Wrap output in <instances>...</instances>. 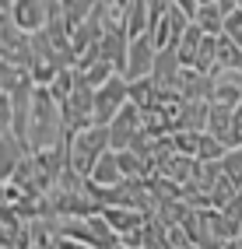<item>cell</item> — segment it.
<instances>
[{
  "mask_svg": "<svg viewBox=\"0 0 242 249\" xmlns=\"http://www.w3.org/2000/svg\"><path fill=\"white\" fill-rule=\"evenodd\" d=\"M63 137V123H60V109L50 98L46 88H32V106H28V130H25V147L28 151H42L53 147Z\"/></svg>",
  "mask_w": 242,
  "mask_h": 249,
  "instance_id": "obj_1",
  "label": "cell"
},
{
  "mask_svg": "<svg viewBox=\"0 0 242 249\" xmlns=\"http://www.w3.org/2000/svg\"><path fill=\"white\" fill-rule=\"evenodd\" d=\"M102 151H109L105 126H95L91 123L85 130H74V134L67 137V169L77 172V176H88Z\"/></svg>",
  "mask_w": 242,
  "mask_h": 249,
  "instance_id": "obj_2",
  "label": "cell"
},
{
  "mask_svg": "<svg viewBox=\"0 0 242 249\" xmlns=\"http://www.w3.org/2000/svg\"><path fill=\"white\" fill-rule=\"evenodd\" d=\"M123 102H126V81L120 74H112L105 85L91 88V123L95 126H105Z\"/></svg>",
  "mask_w": 242,
  "mask_h": 249,
  "instance_id": "obj_3",
  "label": "cell"
},
{
  "mask_svg": "<svg viewBox=\"0 0 242 249\" xmlns=\"http://www.w3.org/2000/svg\"><path fill=\"white\" fill-rule=\"evenodd\" d=\"M56 109H60V123H63L67 134L91 126V88H85L77 81V74H74V88H70V95L63 98Z\"/></svg>",
  "mask_w": 242,
  "mask_h": 249,
  "instance_id": "obj_4",
  "label": "cell"
},
{
  "mask_svg": "<svg viewBox=\"0 0 242 249\" xmlns=\"http://www.w3.org/2000/svg\"><path fill=\"white\" fill-rule=\"evenodd\" d=\"M140 130V109L123 102L116 109V116L105 123V137H109V151H126V144L134 141V134Z\"/></svg>",
  "mask_w": 242,
  "mask_h": 249,
  "instance_id": "obj_5",
  "label": "cell"
},
{
  "mask_svg": "<svg viewBox=\"0 0 242 249\" xmlns=\"http://www.w3.org/2000/svg\"><path fill=\"white\" fill-rule=\"evenodd\" d=\"M151 60H155V46L148 42V36H137L126 42V60H123V81H137V77H148L151 71Z\"/></svg>",
  "mask_w": 242,
  "mask_h": 249,
  "instance_id": "obj_6",
  "label": "cell"
},
{
  "mask_svg": "<svg viewBox=\"0 0 242 249\" xmlns=\"http://www.w3.org/2000/svg\"><path fill=\"white\" fill-rule=\"evenodd\" d=\"M7 14L25 36H32V32H39L46 25V0H14V7Z\"/></svg>",
  "mask_w": 242,
  "mask_h": 249,
  "instance_id": "obj_7",
  "label": "cell"
},
{
  "mask_svg": "<svg viewBox=\"0 0 242 249\" xmlns=\"http://www.w3.org/2000/svg\"><path fill=\"white\" fill-rule=\"evenodd\" d=\"M204 134H211L218 144L232 147V109L207 102V120H204Z\"/></svg>",
  "mask_w": 242,
  "mask_h": 249,
  "instance_id": "obj_8",
  "label": "cell"
},
{
  "mask_svg": "<svg viewBox=\"0 0 242 249\" xmlns=\"http://www.w3.org/2000/svg\"><path fill=\"white\" fill-rule=\"evenodd\" d=\"M126 32L123 28H112V32H102V39H99V60L112 63L116 67V74L123 71V60H126Z\"/></svg>",
  "mask_w": 242,
  "mask_h": 249,
  "instance_id": "obj_9",
  "label": "cell"
},
{
  "mask_svg": "<svg viewBox=\"0 0 242 249\" xmlns=\"http://www.w3.org/2000/svg\"><path fill=\"white\" fill-rule=\"evenodd\" d=\"M221 21H225V11L218 7V0H211V4H197V11H193L190 25L200 32V36H221Z\"/></svg>",
  "mask_w": 242,
  "mask_h": 249,
  "instance_id": "obj_10",
  "label": "cell"
},
{
  "mask_svg": "<svg viewBox=\"0 0 242 249\" xmlns=\"http://www.w3.org/2000/svg\"><path fill=\"white\" fill-rule=\"evenodd\" d=\"M99 218H102L112 231H116V239H120L123 231H130V228H137V225L144 221V214H140V211H130V207H102Z\"/></svg>",
  "mask_w": 242,
  "mask_h": 249,
  "instance_id": "obj_11",
  "label": "cell"
},
{
  "mask_svg": "<svg viewBox=\"0 0 242 249\" xmlns=\"http://www.w3.org/2000/svg\"><path fill=\"white\" fill-rule=\"evenodd\" d=\"M242 71V49L235 42H228L225 36H218L214 42V74H232Z\"/></svg>",
  "mask_w": 242,
  "mask_h": 249,
  "instance_id": "obj_12",
  "label": "cell"
},
{
  "mask_svg": "<svg viewBox=\"0 0 242 249\" xmlns=\"http://www.w3.org/2000/svg\"><path fill=\"white\" fill-rule=\"evenodd\" d=\"M123 32L126 39H137L148 32V7H144V0H126L123 7Z\"/></svg>",
  "mask_w": 242,
  "mask_h": 249,
  "instance_id": "obj_13",
  "label": "cell"
},
{
  "mask_svg": "<svg viewBox=\"0 0 242 249\" xmlns=\"http://www.w3.org/2000/svg\"><path fill=\"white\" fill-rule=\"evenodd\" d=\"M85 179H91L95 186H116L123 176H120V169H116V158H112V151H102L99 161L91 165V172H88Z\"/></svg>",
  "mask_w": 242,
  "mask_h": 249,
  "instance_id": "obj_14",
  "label": "cell"
},
{
  "mask_svg": "<svg viewBox=\"0 0 242 249\" xmlns=\"http://www.w3.org/2000/svg\"><path fill=\"white\" fill-rule=\"evenodd\" d=\"M204 120H207V102H183L172 123V134L175 130H204Z\"/></svg>",
  "mask_w": 242,
  "mask_h": 249,
  "instance_id": "obj_15",
  "label": "cell"
},
{
  "mask_svg": "<svg viewBox=\"0 0 242 249\" xmlns=\"http://www.w3.org/2000/svg\"><path fill=\"white\" fill-rule=\"evenodd\" d=\"M21 155H28V151H25V147L14 141L11 134L0 137V182H7V176L14 172V165L21 161Z\"/></svg>",
  "mask_w": 242,
  "mask_h": 249,
  "instance_id": "obj_16",
  "label": "cell"
},
{
  "mask_svg": "<svg viewBox=\"0 0 242 249\" xmlns=\"http://www.w3.org/2000/svg\"><path fill=\"white\" fill-rule=\"evenodd\" d=\"M218 169L235 190H242V147H225V155L218 158Z\"/></svg>",
  "mask_w": 242,
  "mask_h": 249,
  "instance_id": "obj_17",
  "label": "cell"
},
{
  "mask_svg": "<svg viewBox=\"0 0 242 249\" xmlns=\"http://www.w3.org/2000/svg\"><path fill=\"white\" fill-rule=\"evenodd\" d=\"M126 102L144 109L155 102V81L151 77H137V81H126Z\"/></svg>",
  "mask_w": 242,
  "mask_h": 249,
  "instance_id": "obj_18",
  "label": "cell"
},
{
  "mask_svg": "<svg viewBox=\"0 0 242 249\" xmlns=\"http://www.w3.org/2000/svg\"><path fill=\"white\" fill-rule=\"evenodd\" d=\"M77 74V81L85 88H99V85H105V81L116 74V67H112V63H105V60H95L91 67H85V71H74Z\"/></svg>",
  "mask_w": 242,
  "mask_h": 249,
  "instance_id": "obj_19",
  "label": "cell"
},
{
  "mask_svg": "<svg viewBox=\"0 0 242 249\" xmlns=\"http://www.w3.org/2000/svg\"><path fill=\"white\" fill-rule=\"evenodd\" d=\"M70 88H74V67H60V71L53 74V81L46 85V91H50V98H53L56 106L70 95Z\"/></svg>",
  "mask_w": 242,
  "mask_h": 249,
  "instance_id": "obj_20",
  "label": "cell"
},
{
  "mask_svg": "<svg viewBox=\"0 0 242 249\" xmlns=\"http://www.w3.org/2000/svg\"><path fill=\"white\" fill-rule=\"evenodd\" d=\"M225 155V144H218L211 134H200L197 137V151H193V161H218Z\"/></svg>",
  "mask_w": 242,
  "mask_h": 249,
  "instance_id": "obj_21",
  "label": "cell"
},
{
  "mask_svg": "<svg viewBox=\"0 0 242 249\" xmlns=\"http://www.w3.org/2000/svg\"><path fill=\"white\" fill-rule=\"evenodd\" d=\"M221 36L228 39V42H235V46L242 49V11H239V7L225 11V21H221Z\"/></svg>",
  "mask_w": 242,
  "mask_h": 249,
  "instance_id": "obj_22",
  "label": "cell"
},
{
  "mask_svg": "<svg viewBox=\"0 0 242 249\" xmlns=\"http://www.w3.org/2000/svg\"><path fill=\"white\" fill-rule=\"evenodd\" d=\"M21 74H25L21 67H11V63L0 60V95H7L14 85H18V77H21Z\"/></svg>",
  "mask_w": 242,
  "mask_h": 249,
  "instance_id": "obj_23",
  "label": "cell"
},
{
  "mask_svg": "<svg viewBox=\"0 0 242 249\" xmlns=\"http://www.w3.org/2000/svg\"><path fill=\"white\" fill-rule=\"evenodd\" d=\"M218 211H221V214H225V218H228L232 225H239V228H242V193H235L232 200L225 204V207H218Z\"/></svg>",
  "mask_w": 242,
  "mask_h": 249,
  "instance_id": "obj_24",
  "label": "cell"
},
{
  "mask_svg": "<svg viewBox=\"0 0 242 249\" xmlns=\"http://www.w3.org/2000/svg\"><path fill=\"white\" fill-rule=\"evenodd\" d=\"M232 147H242V102L232 109Z\"/></svg>",
  "mask_w": 242,
  "mask_h": 249,
  "instance_id": "obj_25",
  "label": "cell"
},
{
  "mask_svg": "<svg viewBox=\"0 0 242 249\" xmlns=\"http://www.w3.org/2000/svg\"><path fill=\"white\" fill-rule=\"evenodd\" d=\"M53 249H91V246L77 242V239H67V235H56V239H53Z\"/></svg>",
  "mask_w": 242,
  "mask_h": 249,
  "instance_id": "obj_26",
  "label": "cell"
},
{
  "mask_svg": "<svg viewBox=\"0 0 242 249\" xmlns=\"http://www.w3.org/2000/svg\"><path fill=\"white\" fill-rule=\"evenodd\" d=\"M14 7V0H0V11H11Z\"/></svg>",
  "mask_w": 242,
  "mask_h": 249,
  "instance_id": "obj_27",
  "label": "cell"
},
{
  "mask_svg": "<svg viewBox=\"0 0 242 249\" xmlns=\"http://www.w3.org/2000/svg\"><path fill=\"white\" fill-rule=\"evenodd\" d=\"M239 193H242V190H239Z\"/></svg>",
  "mask_w": 242,
  "mask_h": 249,
  "instance_id": "obj_28",
  "label": "cell"
}]
</instances>
